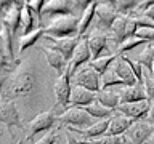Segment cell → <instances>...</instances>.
Masks as SVG:
<instances>
[{"label": "cell", "instance_id": "6da1fadb", "mask_svg": "<svg viewBox=\"0 0 154 144\" xmlns=\"http://www.w3.org/2000/svg\"><path fill=\"white\" fill-rule=\"evenodd\" d=\"M35 88V75L32 69L26 64H19L14 70L10 72L7 82H5L2 96L14 101L16 98H23L31 94Z\"/></svg>", "mask_w": 154, "mask_h": 144}, {"label": "cell", "instance_id": "7a4b0ae2", "mask_svg": "<svg viewBox=\"0 0 154 144\" xmlns=\"http://www.w3.org/2000/svg\"><path fill=\"white\" fill-rule=\"evenodd\" d=\"M79 22L80 16L77 14H64L42 21V26L45 29V35L53 38H67L79 35Z\"/></svg>", "mask_w": 154, "mask_h": 144}, {"label": "cell", "instance_id": "3957f363", "mask_svg": "<svg viewBox=\"0 0 154 144\" xmlns=\"http://www.w3.org/2000/svg\"><path fill=\"white\" fill-rule=\"evenodd\" d=\"M58 109L53 106L51 109L45 110V112H40L38 115H35L27 125V136L24 141H31V139L35 136V134L45 133V131H53L58 123Z\"/></svg>", "mask_w": 154, "mask_h": 144}, {"label": "cell", "instance_id": "277c9868", "mask_svg": "<svg viewBox=\"0 0 154 144\" xmlns=\"http://www.w3.org/2000/svg\"><path fill=\"white\" fill-rule=\"evenodd\" d=\"M58 123L66 128H77V130H87L95 123V118L90 117L82 107H67L60 117Z\"/></svg>", "mask_w": 154, "mask_h": 144}, {"label": "cell", "instance_id": "5b68a950", "mask_svg": "<svg viewBox=\"0 0 154 144\" xmlns=\"http://www.w3.org/2000/svg\"><path fill=\"white\" fill-rule=\"evenodd\" d=\"M24 2L16 0H8V2H0V22L10 29V32L16 34L21 26V10Z\"/></svg>", "mask_w": 154, "mask_h": 144}, {"label": "cell", "instance_id": "8992f818", "mask_svg": "<svg viewBox=\"0 0 154 144\" xmlns=\"http://www.w3.org/2000/svg\"><path fill=\"white\" fill-rule=\"evenodd\" d=\"M117 18L119 14L112 5V0L111 2H98L96 14H95V29L101 34L111 32Z\"/></svg>", "mask_w": 154, "mask_h": 144}, {"label": "cell", "instance_id": "52a82bcc", "mask_svg": "<svg viewBox=\"0 0 154 144\" xmlns=\"http://www.w3.org/2000/svg\"><path fill=\"white\" fill-rule=\"evenodd\" d=\"M0 123L7 127L8 133L11 134V139H13V127L24 128L14 101L3 98V96H0Z\"/></svg>", "mask_w": 154, "mask_h": 144}, {"label": "cell", "instance_id": "ba28073f", "mask_svg": "<svg viewBox=\"0 0 154 144\" xmlns=\"http://www.w3.org/2000/svg\"><path fill=\"white\" fill-rule=\"evenodd\" d=\"M111 38L116 45H122L125 40L135 37L137 34V24H135V19L132 16H119L116 19L112 29H111Z\"/></svg>", "mask_w": 154, "mask_h": 144}, {"label": "cell", "instance_id": "9c48e42d", "mask_svg": "<svg viewBox=\"0 0 154 144\" xmlns=\"http://www.w3.org/2000/svg\"><path fill=\"white\" fill-rule=\"evenodd\" d=\"M91 61V53H90V48H88V37H82L80 43L77 45L74 55H72L71 61L67 62V67H66V74L71 77H74L77 72L82 69V66L87 64V62Z\"/></svg>", "mask_w": 154, "mask_h": 144}, {"label": "cell", "instance_id": "30bf717a", "mask_svg": "<svg viewBox=\"0 0 154 144\" xmlns=\"http://www.w3.org/2000/svg\"><path fill=\"white\" fill-rule=\"evenodd\" d=\"M72 82L77 86H82L85 90H90L93 93H98L101 90V77L95 69H91L90 66H85L72 77Z\"/></svg>", "mask_w": 154, "mask_h": 144}, {"label": "cell", "instance_id": "8fae6325", "mask_svg": "<svg viewBox=\"0 0 154 144\" xmlns=\"http://www.w3.org/2000/svg\"><path fill=\"white\" fill-rule=\"evenodd\" d=\"M75 2L71 0H48L42 10V21L64 14H75Z\"/></svg>", "mask_w": 154, "mask_h": 144}, {"label": "cell", "instance_id": "7c38bea8", "mask_svg": "<svg viewBox=\"0 0 154 144\" xmlns=\"http://www.w3.org/2000/svg\"><path fill=\"white\" fill-rule=\"evenodd\" d=\"M53 91H55V96H56V107L60 106L63 109H67L71 106V93H72V80L71 77L66 74L60 75L53 85Z\"/></svg>", "mask_w": 154, "mask_h": 144}, {"label": "cell", "instance_id": "4fadbf2b", "mask_svg": "<svg viewBox=\"0 0 154 144\" xmlns=\"http://www.w3.org/2000/svg\"><path fill=\"white\" fill-rule=\"evenodd\" d=\"M149 109H151V101L146 99V101H140V103H128V104H120L116 112L125 115L128 117L130 120L133 122H143L146 120L148 114H149Z\"/></svg>", "mask_w": 154, "mask_h": 144}, {"label": "cell", "instance_id": "5bb4252c", "mask_svg": "<svg viewBox=\"0 0 154 144\" xmlns=\"http://www.w3.org/2000/svg\"><path fill=\"white\" fill-rule=\"evenodd\" d=\"M43 38H45V40L50 43V46H48V48L60 51L61 55L64 56V59H66L67 62L71 61V58H72V55H74V51H75L77 45H79L80 40H82V37H80V35L67 37V38H53V37L43 35Z\"/></svg>", "mask_w": 154, "mask_h": 144}, {"label": "cell", "instance_id": "9a60e30c", "mask_svg": "<svg viewBox=\"0 0 154 144\" xmlns=\"http://www.w3.org/2000/svg\"><path fill=\"white\" fill-rule=\"evenodd\" d=\"M152 134H154V125L143 120V122H133V125L128 128L125 136L132 141V144H146L152 138Z\"/></svg>", "mask_w": 154, "mask_h": 144}, {"label": "cell", "instance_id": "2e32d148", "mask_svg": "<svg viewBox=\"0 0 154 144\" xmlns=\"http://www.w3.org/2000/svg\"><path fill=\"white\" fill-rule=\"evenodd\" d=\"M87 37H88V48H90V53H91V61L112 55V53L109 51L108 35H106V34H101V32L96 31L95 34L87 35Z\"/></svg>", "mask_w": 154, "mask_h": 144}, {"label": "cell", "instance_id": "e0dca14e", "mask_svg": "<svg viewBox=\"0 0 154 144\" xmlns=\"http://www.w3.org/2000/svg\"><path fill=\"white\" fill-rule=\"evenodd\" d=\"M119 91L120 96V104H128V103H140V101H146V90L144 85H133V86H122Z\"/></svg>", "mask_w": 154, "mask_h": 144}, {"label": "cell", "instance_id": "ac0fdd59", "mask_svg": "<svg viewBox=\"0 0 154 144\" xmlns=\"http://www.w3.org/2000/svg\"><path fill=\"white\" fill-rule=\"evenodd\" d=\"M93 103H96V93L82 88V86L72 85L71 106L69 107H87V106H90Z\"/></svg>", "mask_w": 154, "mask_h": 144}, {"label": "cell", "instance_id": "d6986e66", "mask_svg": "<svg viewBox=\"0 0 154 144\" xmlns=\"http://www.w3.org/2000/svg\"><path fill=\"white\" fill-rule=\"evenodd\" d=\"M133 125V120H130L128 117H125V115L116 112L112 117L109 118V128L108 131H106L104 136H122L124 133L128 131V128Z\"/></svg>", "mask_w": 154, "mask_h": 144}, {"label": "cell", "instance_id": "ffe728a7", "mask_svg": "<svg viewBox=\"0 0 154 144\" xmlns=\"http://www.w3.org/2000/svg\"><path fill=\"white\" fill-rule=\"evenodd\" d=\"M37 48L45 55V59L48 62V66H50L51 69H55L58 72V75L64 74L66 67H67V61L64 59V56H63L60 51L51 50V48H47V46H38V45H37Z\"/></svg>", "mask_w": 154, "mask_h": 144}, {"label": "cell", "instance_id": "44dd1931", "mask_svg": "<svg viewBox=\"0 0 154 144\" xmlns=\"http://www.w3.org/2000/svg\"><path fill=\"white\" fill-rule=\"evenodd\" d=\"M96 103L101 104L106 109L116 110L120 106V96L116 88H108V90H100L96 93Z\"/></svg>", "mask_w": 154, "mask_h": 144}, {"label": "cell", "instance_id": "7402d4cb", "mask_svg": "<svg viewBox=\"0 0 154 144\" xmlns=\"http://www.w3.org/2000/svg\"><path fill=\"white\" fill-rule=\"evenodd\" d=\"M112 70H114V74L125 83V86H133V85L138 83V80H137V77H135L133 70L130 69V66L124 61L122 56H119V59L116 61V66H114Z\"/></svg>", "mask_w": 154, "mask_h": 144}, {"label": "cell", "instance_id": "603a6c76", "mask_svg": "<svg viewBox=\"0 0 154 144\" xmlns=\"http://www.w3.org/2000/svg\"><path fill=\"white\" fill-rule=\"evenodd\" d=\"M96 7H98V2H90L88 7H87L80 14V22H79V35L85 37L87 31L90 29L91 22L95 21V14H96Z\"/></svg>", "mask_w": 154, "mask_h": 144}, {"label": "cell", "instance_id": "cb8c5ba5", "mask_svg": "<svg viewBox=\"0 0 154 144\" xmlns=\"http://www.w3.org/2000/svg\"><path fill=\"white\" fill-rule=\"evenodd\" d=\"M43 35H45V29H43V26L38 27V29H35V31L31 32V34H26V35H19V38H18V45H19L18 51H19V55H23L24 50H27V48L34 46V45H35V43L38 42V38L43 37Z\"/></svg>", "mask_w": 154, "mask_h": 144}, {"label": "cell", "instance_id": "d4e9b609", "mask_svg": "<svg viewBox=\"0 0 154 144\" xmlns=\"http://www.w3.org/2000/svg\"><path fill=\"white\" fill-rule=\"evenodd\" d=\"M120 55H111V56H104V58H100V59H95V61H90V67L91 69H95L96 72L100 74V77H103L104 74H108L109 69H111V64H112L114 61L119 59Z\"/></svg>", "mask_w": 154, "mask_h": 144}, {"label": "cell", "instance_id": "484cf974", "mask_svg": "<svg viewBox=\"0 0 154 144\" xmlns=\"http://www.w3.org/2000/svg\"><path fill=\"white\" fill-rule=\"evenodd\" d=\"M82 109H84L90 117H93L95 120H109L114 115V110L106 109V107H103V106L98 104V103H93V104L87 106V107H82Z\"/></svg>", "mask_w": 154, "mask_h": 144}, {"label": "cell", "instance_id": "4316f807", "mask_svg": "<svg viewBox=\"0 0 154 144\" xmlns=\"http://www.w3.org/2000/svg\"><path fill=\"white\" fill-rule=\"evenodd\" d=\"M138 62L146 67L148 74H154V43H148L144 46V50L138 56Z\"/></svg>", "mask_w": 154, "mask_h": 144}, {"label": "cell", "instance_id": "83f0119b", "mask_svg": "<svg viewBox=\"0 0 154 144\" xmlns=\"http://www.w3.org/2000/svg\"><path fill=\"white\" fill-rule=\"evenodd\" d=\"M138 3L140 2H137V0H112V5L119 16H130V14H133Z\"/></svg>", "mask_w": 154, "mask_h": 144}, {"label": "cell", "instance_id": "f1b7e54d", "mask_svg": "<svg viewBox=\"0 0 154 144\" xmlns=\"http://www.w3.org/2000/svg\"><path fill=\"white\" fill-rule=\"evenodd\" d=\"M116 86H125V83L114 74L112 69H109L108 74H104L101 77V90H108V88H116Z\"/></svg>", "mask_w": 154, "mask_h": 144}, {"label": "cell", "instance_id": "f546056e", "mask_svg": "<svg viewBox=\"0 0 154 144\" xmlns=\"http://www.w3.org/2000/svg\"><path fill=\"white\" fill-rule=\"evenodd\" d=\"M149 42L146 40H141V38H138V37H132V38H128V40H125L122 45H119L117 46V55H124V53H127L130 50H133V48H137L138 45H148Z\"/></svg>", "mask_w": 154, "mask_h": 144}, {"label": "cell", "instance_id": "4dcf8cb0", "mask_svg": "<svg viewBox=\"0 0 154 144\" xmlns=\"http://www.w3.org/2000/svg\"><path fill=\"white\" fill-rule=\"evenodd\" d=\"M124 58V61L127 62V64L130 66V69L133 70V74H135V77H137V80H138V83L140 85H144V72H143V69H141V64H140V62L137 61H132V59H128V56H124V55H120Z\"/></svg>", "mask_w": 154, "mask_h": 144}, {"label": "cell", "instance_id": "1f68e13d", "mask_svg": "<svg viewBox=\"0 0 154 144\" xmlns=\"http://www.w3.org/2000/svg\"><path fill=\"white\" fill-rule=\"evenodd\" d=\"M19 66V61H11L7 55V51L3 50L2 46H0V70H14L16 67Z\"/></svg>", "mask_w": 154, "mask_h": 144}, {"label": "cell", "instance_id": "d6a6232c", "mask_svg": "<svg viewBox=\"0 0 154 144\" xmlns=\"http://www.w3.org/2000/svg\"><path fill=\"white\" fill-rule=\"evenodd\" d=\"M120 141V136H101L98 139H91V141H82L80 144H117Z\"/></svg>", "mask_w": 154, "mask_h": 144}, {"label": "cell", "instance_id": "836d02e7", "mask_svg": "<svg viewBox=\"0 0 154 144\" xmlns=\"http://www.w3.org/2000/svg\"><path fill=\"white\" fill-rule=\"evenodd\" d=\"M144 90L149 101H154V77L151 74H144Z\"/></svg>", "mask_w": 154, "mask_h": 144}, {"label": "cell", "instance_id": "e575fe53", "mask_svg": "<svg viewBox=\"0 0 154 144\" xmlns=\"http://www.w3.org/2000/svg\"><path fill=\"white\" fill-rule=\"evenodd\" d=\"M27 7L35 13V16H38L42 19V10L45 7V0H27Z\"/></svg>", "mask_w": 154, "mask_h": 144}, {"label": "cell", "instance_id": "d590c367", "mask_svg": "<svg viewBox=\"0 0 154 144\" xmlns=\"http://www.w3.org/2000/svg\"><path fill=\"white\" fill-rule=\"evenodd\" d=\"M56 141H58V134H56V130H53V131H48L47 134H43L38 141L32 144H56Z\"/></svg>", "mask_w": 154, "mask_h": 144}, {"label": "cell", "instance_id": "8d00e7d4", "mask_svg": "<svg viewBox=\"0 0 154 144\" xmlns=\"http://www.w3.org/2000/svg\"><path fill=\"white\" fill-rule=\"evenodd\" d=\"M10 75L8 70H0V96H2V91H3V86H5V82H7Z\"/></svg>", "mask_w": 154, "mask_h": 144}, {"label": "cell", "instance_id": "74e56055", "mask_svg": "<svg viewBox=\"0 0 154 144\" xmlns=\"http://www.w3.org/2000/svg\"><path fill=\"white\" fill-rule=\"evenodd\" d=\"M66 139H67V144H80V141H79V139H75L74 136H72V133L71 131H67V130H66Z\"/></svg>", "mask_w": 154, "mask_h": 144}, {"label": "cell", "instance_id": "f35d334b", "mask_svg": "<svg viewBox=\"0 0 154 144\" xmlns=\"http://www.w3.org/2000/svg\"><path fill=\"white\" fill-rule=\"evenodd\" d=\"M146 122L151 123V125H154V103L151 104V109H149V114H148V117H146Z\"/></svg>", "mask_w": 154, "mask_h": 144}, {"label": "cell", "instance_id": "ab89813d", "mask_svg": "<svg viewBox=\"0 0 154 144\" xmlns=\"http://www.w3.org/2000/svg\"><path fill=\"white\" fill-rule=\"evenodd\" d=\"M143 16H146L148 19H151V21L154 22V5H152V7H151V8H149V10H148V11H146V13H144V14H143Z\"/></svg>", "mask_w": 154, "mask_h": 144}, {"label": "cell", "instance_id": "60d3db41", "mask_svg": "<svg viewBox=\"0 0 154 144\" xmlns=\"http://www.w3.org/2000/svg\"><path fill=\"white\" fill-rule=\"evenodd\" d=\"M117 144H132V141H130V139L125 136V134H122V136H120V141H119Z\"/></svg>", "mask_w": 154, "mask_h": 144}, {"label": "cell", "instance_id": "b9f144b4", "mask_svg": "<svg viewBox=\"0 0 154 144\" xmlns=\"http://www.w3.org/2000/svg\"><path fill=\"white\" fill-rule=\"evenodd\" d=\"M16 144H24V139H21V141H18Z\"/></svg>", "mask_w": 154, "mask_h": 144}, {"label": "cell", "instance_id": "7bdbcfd3", "mask_svg": "<svg viewBox=\"0 0 154 144\" xmlns=\"http://www.w3.org/2000/svg\"><path fill=\"white\" fill-rule=\"evenodd\" d=\"M151 144H154V134H152V138H151Z\"/></svg>", "mask_w": 154, "mask_h": 144}]
</instances>
